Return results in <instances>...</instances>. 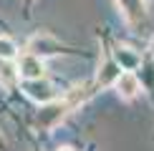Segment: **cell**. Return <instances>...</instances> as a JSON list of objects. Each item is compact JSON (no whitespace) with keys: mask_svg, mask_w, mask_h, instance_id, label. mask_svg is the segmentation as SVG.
I'll list each match as a JSON object with an SVG mask.
<instances>
[{"mask_svg":"<svg viewBox=\"0 0 154 151\" xmlns=\"http://www.w3.org/2000/svg\"><path fill=\"white\" fill-rule=\"evenodd\" d=\"M71 108H73V106H71V101H68V98H63V101H58V98L48 101V103H43V108H41V113H38L35 123L41 126V129H56Z\"/></svg>","mask_w":154,"mask_h":151,"instance_id":"1","label":"cell"},{"mask_svg":"<svg viewBox=\"0 0 154 151\" xmlns=\"http://www.w3.org/2000/svg\"><path fill=\"white\" fill-rule=\"evenodd\" d=\"M23 91H25V96H28V98L38 101L41 106H43V103H48V101H56V88L51 86L46 78H33V81H25Z\"/></svg>","mask_w":154,"mask_h":151,"instance_id":"2","label":"cell"},{"mask_svg":"<svg viewBox=\"0 0 154 151\" xmlns=\"http://www.w3.org/2000/svg\"><path fill=\"white\" fill-rule=\"evenodd\" d=\"M18 73H20V78L25 81H33V78H43V73H46V66H43V58L35 53H25L20 61H18Z\"/></svg>","mask_w":154,"mask_h":151,"instance_id":"3","label":"cell"},{"mask_svg":"<svg viewBox=\"0 0 154 151\" xmlns=\"http://www.w3.org/2000/svg\"><path fill=\"white\" fill-rule=\"evenodd\" d=\"M116 5H119L121 15H124V20L129 25H139L146 15V3L144 0H116Z\"/></svg>","mask_w":154,"mask_h":151,"instance_id":"4","label":"cell"},{"mask_svg":"<svg viewBox=\"0 0 154 151\" xmlns=\"http://www.w3.org/2000/svg\"><path fill=\"white\" fill-rule=\"evenodd\" d=\"M114 88H116V93L121 98H134L142 91V83H139V78L131 71H124V73H119L116 81H114Z\"/></svg>","mask_w":154,"mask_h":151,"instance_id":"5","label":"cell"},{"mask_svg":"<svg viewBox=\"0 0 154 151\" xmlns=\"http://www.w3.org/2000/svg\"><path fill=\"white\" fill-rule=\"evenodd\" d=\"M28 50L43 58V55H53V53H58V43H56L51 35L43 33V35H35L33 40L28 43Z\"/></svg>","mask_w":154,"mask_h":151,"instance_id":"6","label":"cell"},{"mask_svg":"<svg viewBox=\"0 0 154 151\" xmlns=\"http://www.w3.org/2000/svg\"><path fill=\"white\" fill-rule=\"evenodd\" d=\"M114 61L121 66V71H134L142 66V55L131 48H116L114 50Z\"/></svg>","mask_w":154,"mask_h":151,"instance_id":"7","label":"cell"},{"mask_svg":"<svg viewBox=\"0 0 154 151\" xmlns=\"http://www.w3.org/2000/svg\"><path fill=\"white\" fill-rule=\"evenodd\" d=\"M119 73H121V66L116 61H106L104 66H101V71H99V86H109V83H114V81L119 78Z\"/></svg>","mask_w":154,"mask_h":151,"instance_id":"8","label":"cell"},{"mask_svg":"<svg viewBox=\"0 0 154 151\" xmlns=\"http://www.w3.org/2000/svg\"><path fill=\"white\" fill-rule=\"evenodd\" d=\"M18 76H20V73H18V66L13 68L10 61H0V81H3L5 86H13Z\"/></svg>","mask_w":154,"mask_h":151,"instance_id":"9","label":"cell"},{"mask_svg":"<svg viewBox=\"0 0 154 151\" xmlns=\"http://www.w3.org/2000/svg\"><path fill=\"white\" fill-rule=\"evenodd\" d=\"M18 55V46L10 40V38L0 35V61H13Z\"/></svg>","mask_w":154,"mask_h":151,"instance_id":"10","label":"cell"},{"mask_svg":"<svg viewBox=\"0 0 154 151\" xmlns=\"http://www.w3.org/2000/svg\"><path fill=\"white\" fill-rule=\"evenodd\" d=\"M58 151H73V149H68V146H61V149H58Z\"/></svg>","mask_w":154,"mask_h":151,"instance_id":"11","label":"cell"}]
</instances>
